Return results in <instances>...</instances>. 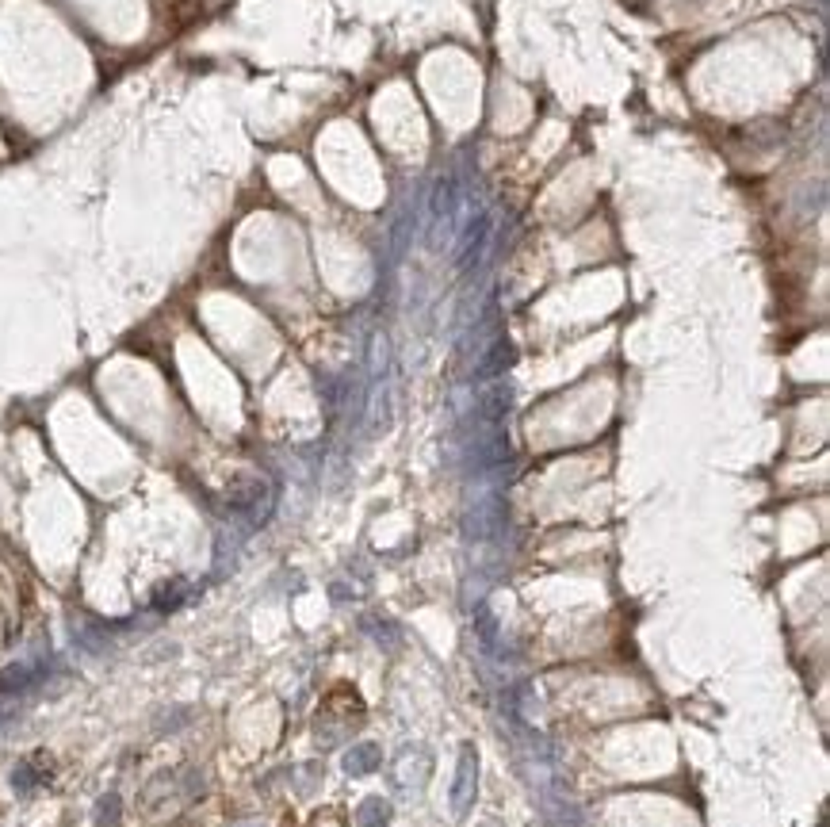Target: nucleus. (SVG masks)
<instances>
[{
    "instance_id": "1",
    "label": "nucleus",
    "mask_w": 830,
    "mask_h": 827,
    "mask_svg": "<svg viewBox=\"0 0 830 827\" xmlns=\"http://www.w3.org/2000/svg\"><path fill=\"white\" fill-rule=\"evenodd\" d=\"M475 793H478V751L467 744L459 751L456 782H452V812L456 816H467V808L475 804Z\"/></svg>"
},
{
    "instance_id": "2",
    "label": "nucleus",
    "mask_w": 830,
    "mask_h": 827,
    "mask_svg": "<svg viewBox=\"0 0 830 827\" xmlns=\"http://www.w3.org/2000/svg\"><path fill=\"white\" fill-rule=\"evenodd\" d=\"M43 763H46V754H31V758H24V763L12 770V785L20 789V793H31V789H39V785L50 778V770H39Z\"/></svg>"
},
{
    "instance_id": "3",
    "label": "nucleus",
    "mask_w": 830,
    "mask_h": 827,
    "mask_svg": "<svg viewBox=\"0 0 830 827\" xmlns=\"http://www.w3.org/2000/svg\"><path fill=\"white\" fill-rule=\"evenodd\" d=\"M379 763H383V751H379V744H372V739L352 744V751L344 754V770L349 773H372V770H379Z\"/></svg>"
},
{
    "instance_id": "4",
    "label": "nucleus",
    "mask_w": 830,
    "mask_h": 827,
    "mask_svg": "<svg viewBox=\"0 0 830 827\" xmlns=\"http://www.w3.org/2000/svg\"><path fill=\"white\" fill-rule=\"evenodd\" d=\"M391 823V804L383 797H368L356 808V827H387Z\"/></svg>"
},
{
    "instance_id": "5",
    "label": "nucleus",
    "mask_w": 830,
    "mask_h": 827,
    "mask_svg": "<svg viewBox=\"0 0 830 827\" xmlns=\"http://www.w3.org/2000/svg\"><path fill=\"white\" fill-rule=\"evenodd\" d=\"M115 820H119V797L111 793V797H103V801L96 804V823L108 827V823H115Z\"/></svg>"
}]
</instances>
